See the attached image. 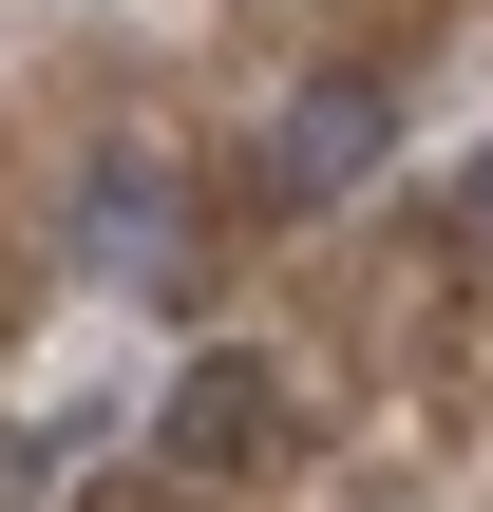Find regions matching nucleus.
<instances>
[{"instance_id":"nucleus-1","label":"nucleus","mask_w":493,"mask_h":512,"mask_svg":"<svg viewBox=\"0 0 493 512\" xmlns=\"http://www.w3.org/2000/svg\"><path fill=\"white\" fill-rule=\"evenodd\" d=\"M380 171H399V76H361V57H342V76H285L266 133H247V209H266V228H323V209H361Z\"/></svg>"},{"instance_id":"nucleus-2","label":"nucleus","mask_w":493,"mask_h":512,"mask_svg":"<svg viewBox=\"0 0 493 512\" xmlns=\"http://www.w3.org/2000/svg\"><path fill=\"white\" fill-rule=\"evenodd\" d=\"M76 266H95L114 304H171V285H190V171H171L152 133H114V152L76 171Z\"/></svg>"},{"instance_id":"nucleus-3","label":"nucleus","mask_w":493,"mask_h":512,"mask_svg":"<svg viewBox=\"0 0 493 512\" xmlns=\"http://www.w3.org/2000/svg\"><path fill=\"white\" fill-rule=\"evenodd\" d=\"M285 437H304V399H285V361H266V342L190 361V380L152 399V456H171V475H266Z\"/></svg>"},{"instance_id":"nucleus-4","label":"nucleus","mask_w":493,"mask_h":512,"mask_svg":"<svg viewBox=\"0 0 493 512\" xmlns=\"http://www.w3.org/2000/svg\"><path fill=\"white\" fill-rule=\"evenodd\" d=\"M456 247H475V266H493V152H475V171H456Z\"/></svg>"}]
</instances>
